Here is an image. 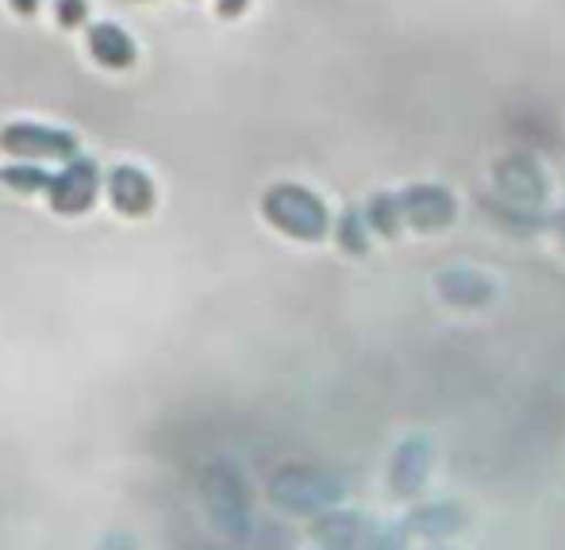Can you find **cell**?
Returning <instances> with one entry per match:
<instances>
[{
	"mask_svg": "<svg viewBox=\"0 0 565 550\" xmlns=\"http://www.w3.org/2000/svg\"><path fill=\"white\" fill-rule=\"evenodd\" d=\"M0 150L15 162H74L77 139L62 127H46L35 119H15L0 127Z\"/></svg>",
	"mask_w": 565,
	"mask_h": 550,
	"instance_id": "obj_1",
	"label": "cell"
},
{
	"mask_svg": "<svg viewBox=\"0 0 565 550\" xmlns=\"http://www.w3.org/2000/svg\"><path fill=\"white\" fill-rule=\"evenodd\" d=\"M100 166L93 158H82L77 155L74 162H62L58 173H51V189H46V201L58 216H82L97 204L100 197Z\"/></svg>",
	"mask_w": 565,
	"mask_h": 550,
	"instance_id": "obj_2",
	"label": "cell"
},
{
	"mask_svg": "<svg viewBox=\"0 0 565 550\" xmlns=\"http://www.w3.org/2000/svg\"><path fill=\"white\" fill-rule=\"evenodd\" d=\"M262 209H266V220L274 223V228L289 231V235H297V239H320L323 228H328L323 204L297 186L269 189L266 201H262Z\"/></svg>",
	"mask_w": 565,
	"mask_h": 550,
	"instance_id": "obj_3",
	"label": "cell"
},
{
	"mask_svg": "<svg viewBox=\"0 0 565 550\" xmlns=\"http://www.w3.org/2000/svg\"><path fill=\"white\" fill-rule=\"evenodd\" d=\"M435 466V446L427 440H408L396 446L393 466H388V485H393V497H416L427 485Z\"/></svg>",
	"mask_w": 565,
	"mask_h": 550,
	"instance_id": "obj_4",
	"label": "cell"
},
{
	"mask_svg": "<svg viewBox=\"0 0 565 550\" xmlns=\"http://www.w3.org/2000/svg\"><path fill=\"white\" fill-rule=\"evenodd\" d=\"M105 189H108L113 209L131 220L147 216V212L154 209V181H150L139 166H116V170H108Z\"/></svg>",
	"mask_w": 565,
	"mask_h": 550,
	"instance_id": "obj_5",
	"label": "cell"
},
{
	"mask_svg": "<svg viewBox=\"0 0 565 550\" xmlns=\"http://www.w3.org/2000/svg\"><path fill=\"white\" fill-rule=\"evenodd\" d=\"M89 54L100 62L105 70H127L135 62V39L127 35L119 23L105 20V23H93L89 28Z\"/></svg>",
	"mask_w": 565,
	"mask_h": 550,
	"instance_id": "obj_6",
	"label": "cell"
},
{
	"mask_svg": "<svg viewBox=\"0 0 565 550\" xmlns=\"http://www.w3.org/2000/svg\"><path fill=\"white\" fill-rule=\"evenodd\" d=\"M0 181H4L12 193H23V197H35V193H46V189H51V173L39 170V166H31V162L4 166V170H0Z\"/></svg>",
	"mask_w": 565,
	"mask_h": 550,
	"instance_id": "obj_7",
	"label": "cell"
},
{
	"mask_svg": "<svg viewBox=\"0 0 565 550\" xmlns=\"http://www.w3.org/2000/svg\"><path fill=\"white\" fill-rule=\"evenodd\" d=\"M458 508L450 505H431V508H419L404 520V531H424V536H447V531H458L461 528V516L458 520H447Z\"/></svg>",
	"mask_w": 565,
	"mask_h": 550,
	"instance_id": "obj_8",
	"label": "cell"
},
{
	"mask_svg": "<svg viewBox=\"0 0 565 550\" xmlns=\"http://www.w3.org/2000/svg\"><path fill=\"white\" fill-rule=\"evenodd\" d=\"M54 15L62 28H82L89 15V0H54Z\"/></svg>",
	"mask_w": 565,
	"mask_h": 550,
	"instance_id": "obj_9",
	"label": "cell"
},
{
	"mask_svg": "<svg viewBox=\"0 0 565 550\" xmlns=\"http://www.w3.org/2000/svg\"><path fill=\"white\" fill-rule=\"evenodd\" d=\"M12 4V12H20V15H31L39 8V0H8Z\"/></svg>",
	"mask_w": 565,
	"mask_h": 550,
	"instance_id": "obj_10",
	"label": "cell"
}]
</instances>
